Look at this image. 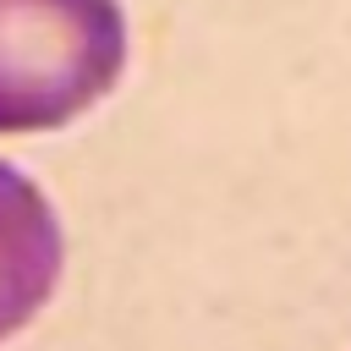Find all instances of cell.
I'll return each mask as SVG.
<instances>
[{"label":"cell","instance_id":"cell-1","mask_svg":"<svg viewBox=\"0 0 351 351\" xmlns=\"http://www.w3.org/2000/svg\"><path fill=\"white\" fill-rule=\"evenodd\" d=\"M121 0H0V137L55 132L126 71Z\"/></svg>","mask_w":351,"mask_h":351},{"label":"cell","instance_id":"cell-2","mask_svg":"<svg viewBox=\"0 0 351 351\" xmlns=\"http://www.w3.org/2000/svg\"><path fill=\"white\" fill-rule=\"evenodd\" d=\"M66 263L60 219L33 176L0 159V340L27 329L55 296Z\"/></svg>","mask_w":351,"mask_h":351}]
</instances>
